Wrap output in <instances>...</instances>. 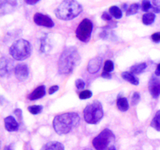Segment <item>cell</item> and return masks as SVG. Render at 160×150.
<instances>
[{
  "label": "cell",
  "mask_w": 160,
  "mask_h": 150,
  "mask_svg": "<svg viewBox=\"0 0 160 150\" xmlns=\"http://www.w3.org/2000/svg\"><path fill=\"white\" fill-rule=\"evenodd\" d=\"M81 118L77 112H70L59 114L53 119L52 125L55 131L59 135L70 132L79 125Z\"/></svg>",
  "instance_id": "1"
},
{
  "label": "cell",
  "mask_w": 160,
  "mask_h": 150,
  "mask_svg": "<svg viewBox=\"0 0 160 150\" xmlns=\"http://www.w3.org/2000/svg\"><path fill=\"white\" fill-rule=\"evenodd\" d=\"M81 56L73 46L66 48L61 53L58 62V70L61 74H69L79 64Z\"/></svg>",
  "instance_id": "2"
},
{
  "label": "cell",
  "mask_w": 160,
  "mask_h": 150,
  "mask_svg": "<svg viewBox=\"0 0 160 150\" xmlns=\"http://www.w3.org/2000/svg\"><path fill=\"white\" fill-rule=\"evenodd\" d=\"M82 9L77 0H63L55 10V14L59 20H70L79 16Z\"/></svg>",
  "instance_id": "3"
},
{
  "label": "cell",
  "mask_w": 160,
  "mask_h": 150,
  "mask_svg": "<svg viewBox=\"0 0 160 150\" xmlns=\"http://www.w3.org/2000/svg\"><path fill=\"white\" fill-rule=\"evenodd\" d=\"M9 52L10 56L16 60H24L31 56V44L24 39H19L11 45Z\"/></svg>",
  "instance_id": "4"
},
{
  "label": "cell",
  "mask_w": 160,
  "mask_h": 150,
  "mask_svg": "<svg viewBox=\"0 0 160 150\" xmlns=\"http://www.w3.org/2000/svg\"><path fill=\"white\" fill-rule=\"evenodd\" d=\"M103 117V109L102 103L98 100L88 105L84 109V119L88 123L96 124Z\"/></svg>",
  "instance_id": "5"
},
{
  "label": "cell",
  "mask_w": 160,
  "mask_h": 150,
  "mask_svg": "<svg viewBox=\"0 0 160 150\" xmlns=\"http://www.w3.org/2000/svg\"><path fill=\"white\" fill-rule=\"evenodd\" d=\"M115 141V135L109 129H104L92 140V145L96 150H109Z\"/></svg>",
  "instance_id": "6"
},
{
  "label": "cell",
  "mask_w": 160,
  "mask_h": 150,
  "mask_svg": "<svg viewBox=\"0 0 160 150\" xmlns=\"http://www.w3.org/2000/svg\"><path fill=\"white\" fill-rule=\"evenodd\" d=\"M92 29H93L92 22L89 19L84 18L77 28L75 31L76 37L81 42L87 43L91 39Z\"/></svg>",
  "instance_id": "7"
},
{
  "label": "cell",
  "mask_w": 160,
  "mask_h": 150,
  "mask_svg": "<svg viewBox=\"0 0 160 150\" xmlns=\"http://www.w3.org/2000/svg\"><path fill=\"white\" fill-rule=\"evenodd\" d=\"M34 22L38 26L45 27V28H53L55 25L54 22L51 17L42 14L41 12H36L34 15Z\"/></svg>",
  "instance_id": "8"
},
{
  "label": "cell",
  "mask_w": 160,
  "mask_h": 150,
  "mask_svg": "<svg viewBox=\"0 0 160 150\" xmlns=\"http://www.w3.org/2000/svg\"><path fill=\"white\" fill-rule=\"evenodd\" d=\"M13 63L9 59L2 56L0 60V75L2 78H6L9 76L12 71Z\"/></svg>",
  "instance_id": "9"
},
{
  "label": "cell",
  "mask_w": 160,
  "mask_h": 150,
  "mask_svg": "<svg viewBox=\"0 0 160 150\" xmlns=\"http://www.w3.org/2000/svg\"><path fill=\"white\" fill-rule=\"evenodd\" d=\"M148 91L154 98L160 95V79L157 76H152L148 81Z\"/></svg>",
  "instance_id": "10"
},
{
  "label": "cell",
  "mask_w": 160,
  "mask_h": 150,
  "mask_svg": "<svg viewBox=\"0 0 160 150\" xmlns=\"http://www.w3.org/2000/svg\"><path fill=\"white\" fill-rule=\"evenodd\" d=\"M14 74L17 80L20 81H23L28 79L29 75V69L28 67L24 63H20L17 65L14 69Z\"/></svg>",
  "instance_id": "11"
},
{
  "label": "cell",
  "mask_w": 160,
  "mask_h": 150,
  "mask_svg": "<svg viewBox=\"0 0 160 150\" xmlns=\"http://www.w3.org/2000/svg\"><path fill=\"white\" fill-rule=\"evenodd\" d=\"M102 64V59L99 56H96L95 58H92L89 60L87 66L88 71L90 73H96L100 70Z\"/></svg>",
  "instance_id": "12"
},
{
  "label": "cell",
  "mask_w": 160,
  "mask_h": 150,
  "mask_svg": "<svg viewBox=\"0 0 160 150\" xmlns=\"http://www.w3.org/2000/svg\"><path fill=\"white\" fill-rule=\"evenodd\" d=\"M5 128L9 132L16 131L19 128V123L12 116H8L4 119Z\"/></svg>",
  "instance_id": "13"
},
{
  "label": "cell",
  "mask_w": 160,
  "mask_h": 150,
  "mask_svg": "<svg viewBox=\"0 0 160 150\" xmlns=\"http://www.w3.org/2000/svg\"><path fill=\"white\" fill-rule=\"evenodd\" d=\"M45 87L44 85H41L36 88L34 90H33L32 92L28 95V99L31 100V101H34V100H37L42 98L43 96H45Z\"/></svg>",
  "instance_id": "14"
},
{
  "label": "cell",
  "mask_w": 160,
  "mask_h": 150,
  "mask_svg": "<svg viewBox=\"0 0 160 150\" xmlns=\"http://www.w3.org/2000/svg\"><path fill=\"white\" fill-rule=\"evenodd\" d=\"M52 48V44L48 39V36H44L41 38V47L40 50L43 53L49 52Z\"/></svg>",
  "instance_id": "15"
},
{
  "label": "cell",
  "mask_w": 160,
  "mask_h": 150,
  "mask_svg": "<svg viewBox=\"0 0 160 150\" xmlns=\"http://www.w3.org/2000/svg\"><path fill=\"white\" fill-rule=\"evenodd\" d=\"M17 2L16 0H1V12L2 14L4 12H8L12 9V8L15 7Z\"/></svg>",
  "instance_id": "16"
},
{
  "label": "cell",
  "mask_w": 160,
  "mask_h": 150,
  "mask_svg": "<svg viewBox=\"0 0 160 150\" xmlns=\"http://www.w3.org/2000/svg\"><path fill=\"white\" fill-rule=\"evenodd\" d=\"M121 77L123 80L127 81L128 82L131 83V84H134V85H138L139 84V80L131 72H123V73H121Z\"/></svg>",
  "instance_id": "17"
},
{
  "label": "cell",
  "mask_w": 160,
  "mask_h": 150,
  "mask_svg": "<svg viewBox=\"0 0 160 150\" xmlns=\"http://www.w3.org/2000/svg\"><path fill=\"white\" fill-rule=\"evenodd\" d=\"M41 150H64V146L60 142H50L45 144Z\"/></svg>",
  "instance_id": "18"
},
{
  "label": "cell",
  "mask_w": 160,
  "mask_h": 150,
  "mask_svg": "<svg viewBox=\"0 0 160 150\" xmlns=\"http://www.w3.org/2000/svg\"><path fill=\"white\" fill-rule=\"evenodd\" d=\"M117 106L119 110L122 112H126L129 109V103L128 99L124 97H119L117 100Z\"/></svg>",
  "instance_id": "19"
},
{
  "label": "cell",
  "mask_w": 160,
  "mask_h": 150,
  "mask_svg": "<svg viewBox=\"0 0 160 150\" xmlns=\"http://www.w3.org/2000/svg\"><path fill=\"white\" fill-rule=\"evenodd\" d=\"M155 19H156V15L152 12H148L142 16V23L145 25H151L152 23H154Z\"/></svg>",
  "instance_id": "20"
},
{
  "label": "cell",
  "mask_w": 160,
  "mask_h": 150,
  "mask_svg": "<svg viewBox=\"0 0 160 150\" xmlns=\"http://www.w3.org/2000/svg\"><path fill=\"white\" fill-rule=\"evenodd\" d=\"M147 64L145 62H141V63L135 64L131 67V72L133 74H139L144 72V70L146 69Z\"/></svg>",
  "instance_id": "21"
},
{
  "label": "cell",
  "mask_w": 160,
  "mask_h": 150,
  "mask_svg": "<svg viewBox=\"0 0 160 150\" xmlns=\"http://www.w3.org/2000/svg\"><path fill=\"white\" fill-rule=\"evenodd\" d=\"M109 13L112 15V17L117 19V20H120V19H121V17H123L122 10L117 6H112L111 7H109Z\"/></svg>",
  "instance_id": "22"
},
{
  "label": "cell",
  "mask_w": 160,
  "mask_h": 150,
  "mask_svg": "<svg viewBox=\"0 0 160 150\" xmlns=\"http://www.w3.org/2000/svg\"><path fill=\"white\" fill-rule=\"evenodd\" d=\"M150 125H151L152 128L156 129V131H160V110L156 112V115L153 117Z\"/></svg>",
  "instance_id": "23"
},
{
  "label": "cell",
  "mask_w": 160,
  "mask_h": 150,
  "mask_svg": "<svg viewBox=\"0 0 160 150\" xmlns=\"http://www.w3.org/2000/svg\"><path fill=\"white\" fill-rule=\"evenodd\" d=\"M139 8H140V5L138 3H133L131 6H128V9L126 10V15L127 16H131L136 14L138 11Z\"/></svg>",
  "instance_id": "24"
},
{
  "label": "cell",
  "mask_w": 160,
  "mask_h": 150,
  "mask_svg": "<svg viewBox=\"0 0 160 150\" xmlns=\"http://www.w3.org/2000/svg\"><path fill=\"white\" fill-rule=\"evenodd\" d=\"M43 109L42 106H30L28 107V110L33 115H37L39 114Z\"/></svg>",
  "instance_id": "25"
},
{
  "label": "cell",
  "mask_w": 160,
  "mask_h": 150,
  "mask_svg": "<svg viewBox=\"0 0 160 150\" xmlns=\"http://www.w3.org/2000/svg\"><path fill=\"white\" fill-rule=\"evenodd\" d=\"M141 7H142V11L148 12V11L149 10V9H152L153 6H152V4H151V2H150L149 0H142V6H141Z\"/></svg>",
  "instance_id": "26"
},
{
  "label": "cell",
  "mask_w": 160,
  "mask_h": 150,
  "mask_svg": "<svg viewBox=\"0 0 160 150\" xmlns=\"http://www.w3.org/2000/svg\"><path fill=\"white\" fill-rule=\"evenodd\" d=\"M92 96V92L89 90H84L79 93L80 99H88Z\"/></svg>",
  "instance_id": "27"
},
{
  "label": "cell",
  "mask_w": 160,
  "mask_h": 150,
  "mask_svg": "<svg viewBox=\"0 0 160 150\" xmlns=\"http://www.w3.org/2000/svg\"><path fill=\"white\" fill-rule=\"evenodd\" d=\"M114 69V63L111 60H106L104 64V71L106 72H111Z\"/></svg>",
  "instance_id": "28"
},
{
  "label": "cell",
  "mask_w": 160,
  "mask_h": 150,
  "mask_svg": "<svg viewBox=\"0 0 160 150\" xmlns=\"http://www.w3.org/2000/svg\"><path fill=\"white\" fill-rule=\"evenodd\" d=\"M140 94L138 92H134L132 95V98H131V104H132V106L137 105L139 102V101H140Z\"/></svg>",
  "instance_id": "29"
},
{
  "label": "cell",
  "mask_w": 160,
  "mask_h": 150,
  "mask_svg": "<svg viewBox=\"0 0 160 150\" xmlns=\"http://www.w3.org/2000/svg\"><path fill=\"white\" fill-rule=\"evenodd\" d=\"M102 19L103 20H106V21H108V22H110L112 21V15H111L109 12H104L102 14Z\"/></svg>",
  "instance_id": "30"
},
{
  "label": "cell",
  "mask_w": 160,
  "mask_h": 150,
  "mask_svg": "<svg viewBox=\"0 0 160 150\" xmlns=\"http://www.w3.org/2000/svg\"><path fill=\"white\" fill-rule=\"evenodd\" d=\"M75 85H76L77 88L78 89H83L85 86L84 81L81 79H78L75 81Z\"/></svg>",
  "instance_id": "31"
},
{
  "label": "cell",
  "mask_w": 160,
  "mask_h": 150,
  "mask_svg": "<svg viewBox=\"0 0 160 150\" xmlns=\"http://www.w3.org/2000/svg\"><path fill=\"white\" fill-rule=\"evenodd\" d=\"M151 38L154 42L159 43V42H160V32H156L152 34Z\"/></svg>",
  "instance_id": "32"
},
{
  "label": "cell",
  "mask_w": 160,
  "mask_h": 150,
  "mask_svg": "<svg viewBox=\"0 0 160 150\" xmlns=\"http://www.w3.org/2000/svg\"><path fill=\"white\" fill-rule=\"evenodd\" d=\"M58 90H59V86L53 85L52 86L51 88H49V89H48V94H49V95H52V94H54L55 92Z\"/></svg>",
  "instance_id": "33"
},
{
  "label": "cell",
  "mask_w": 160,
  "mask_h": 150,
  "mask_svg": "<svg viewBox=\"0 0 160 150\" xmlns=\"http://www.w3.org/2000/svg\"><path fill=\"white\" fill-rule=\"evenodd\" d=\"M14 114L17 117V118H19L20 120H22V111L20 109H16L14 110Z\"/></svg>",
  "instance_id": "34"
},
{
  "label": "cell",
  "mask_w": 160,
  "mask_h": 150,
  "mask_svg": "<svg viewBox=\"0 0 160 150\" xmlns=\"http://www.w3.org/2000/svg\"><path fill=\"white\" fill-rule=\"evenodd\" d=\"M102 77L104 78H106V79H111L112 78V76H111L110 73L109 72L104 71L102 73Z\"/></svg>",
  "instance_id": "35"
},
{
  "label": "cell",
  "mask_w": 160,
  "mask_h": 150,
  "mask_svg": "<svg viewBox=\"0 0 160 150\" xmlns=\"http://www.w3.org/2000/svg\"><path fill=\"white\" fill-rule=\"evenodd\" d=\"M28 5H34L36 4L37 2H38L40 0H23Z\"/></svg>",
  "instance_id": "36"
},
{
  "label": "cell",
  "mask_w": 160,
  "mask_h": 150,
  "mask_svg": "<svg viewBox=\"0 0 160 150\" xmlns=\"http://www.w3.org/2000/svg\"><path fill=\"white\" fill-rule=\"evenodd\" d=\"M155 75L156 76H160V62L157 65L156 69V71H155Z\"/></svg>",
  "instance_id": "37"
},
{
  "label": "cell",
  "mask_w": 160,
  "mask_h": 150,
  "mask_svg": "<svg viewBox=\"0 0 160 150\" xmlns=\"http://www.w3.org/2000/svg\"><path fill=\"white\" fill-rule=\"evenodd\" d=\"M152 4L156 7L160 8V0H152Z\"/></svg>",
  "instance_id": "38"
},
{
  "label": "cell",
  "mask_w": 160,
  "mask_h": 150,
  "mask_svg": "<svg viewBox=\"0 0 160 150\" xmlns=\"http://www.w3.org/2000/svg\"><path fill=\"white\" fill-rule=\"evenodd\" d=\"M4 150H12V145H7L4 148Z\"/></svg>",
  "instance_id": "39"
},
{
  "label": "cell",
  "mask_w": 160,
  "mask_h": 150,
  "mask_svg": "<svg viewBox=\"0 0 160 150\" xmlns=\"http://www.w3.org/2000/svg\"><path fill=\"white\" fill-rule=\"evenodd\" d=\"M109 150H116V148H115V146H114V145H112V146H110V147H109Z\"/></svg>",
  "instance_id": "40"
},
{
  "label": "cell",
  "mask_w": 160,
  "mask_h": 150,
  "mask_svg": "<svg viewBox=\"0 0 160 150\" xmlns=\"http://www.w3.org/2000/svg\"><path fill=\"white\" fill-rule=\"evenodd\" d=\"M83 150H92V149H91V148H84V149Z\"/></svg>",
  "instance_id": "41"
}]
</instances>
